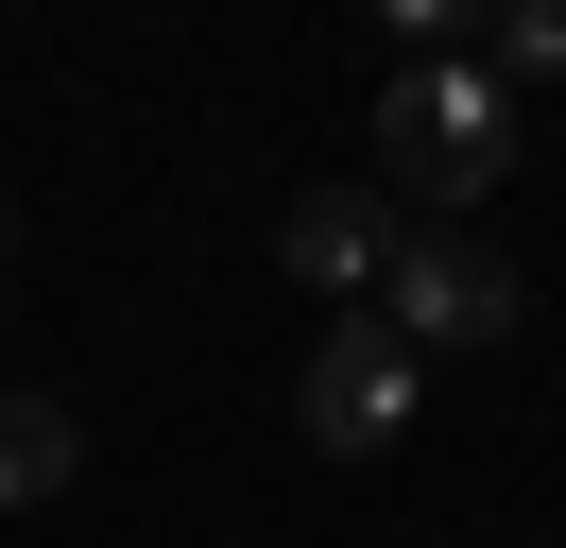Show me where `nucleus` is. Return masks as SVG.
I'll list each match as a JSON object with an SVG mask.
<instances>
[{
  "mask_svg": "<svg viewBox=\"0 0 566 548\" xmlns=\"http://www.w3.org/2000/svg\"><path fill=\"white\" fill-rule=\"evenodd\" d=\"M497 171H515V86H497L481 52H412L378 86V189L412 205V223H463Z\"/></svg>",
  "mask_w": 566,
  "mask_h": 548,
  "instance_id": "nucleus-1",
  "label": "nucleus"
},
{
  "mask_svg": "<svg viewBox=\"0 0 566 548\" xmlns=\"http://www.w3.org/2000/svg\"><path fill=\"white\" fill-rule=\"evenodd\" d=\"M412 394H429V360L378 326V308H326L310 326V377H292V429L326 445V463H378L395 429H412Z\"/></svg>",
  "mask_w": 566,
  "mask_h": 548,
  "instance_id": "nucleus-2",
  "label": "nucleus"
},
{
  "mask_svg": "<svg viewBox=\"0 0 566 548\" xmlns=\"http://www.w3.org/2000/svg\"><path fill=\"white\" fill-rule=\"evenodd\" d=\"M515 257L497 240H463V223H412L395 240V274H378V326L412 342V360H463V342H515Z\"/></svg>",
  "mask_w": 566,
  "mask_h": 548,
  "instance_id": "nucleus-3",
  "label": "nucleus"
},
{
  "mask_svg": "<svg viewBox=\"0 0 566 548\" xmlns=\"http://www.w3.org/2000/svg\"><path fill=\"white\" fill-rule=\"evenodd\" d=\"M395 240H412V205H395V189H292V223H275V257L310 274L326 308H360V292H378V274H395Z\"/></svg>",
  "mask_w": 566,
  "mask_h": 548,
  "instance_id": "nucleus-4",
  "label": "nucleus"
},
{
  "mask_svg": "<svg viewBox=\"0 0 566 548\" xmlns=\"http://www.w3.org/2000/svg\"><path fill=\"white\" fill-rule=\"evenodd\" d=\"M70 463H86V429L52 394H18L0 377V514H35V497H70Z\"/></svg>",
  "mask_w": 566,
  "mask_h": 548,
  "instance_id": "nucleus-5",
  "label": "nucleus"
},
{
  "mask_svg": "<svg viewBox=\"0 0 566 548\" xmlns=\"http://www.w3.org/2000/svg\"><path fill=\"white\" fill-rule=\"evenodd\" d=\"M378 18L412 34V52H481V34H497V0H378Z\"/></svg>",
  "mask_w": 566,
  "mask_h": 548,
  "instance_id": "nucleus-6",
  "label": "nucleus"
},
{
  "mask_svg": "<svg viewBox=\"0 0 566 548\" xmlns=\"http://www.w3.org/2000/svg\"><path fill=\"white\" fill-rule=\"evenodd\" d=\"M0 274H18V205H0Z\"/></svg>",
  "mask_w": 566,
  "mask_h": 548,
  "instance_id": "nucleus-7",
  "label": "nucleus"
},
{
  "mask_svg": "<svg viewBox=\"0 0 566 548\" xmlns=\"http://www.w3.org/2000/svg\"><path fill=\"white\" fill-rule=\"evenodd\" d=\"M549 18H566V0H549Z\"/></svg>",
  "mask_w": 566,
  "mask_h": 548,
  "instance_id": "nucleus-8",
  "label": "nucleus"
}]
</instances>
